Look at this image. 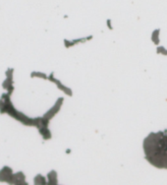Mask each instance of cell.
Returning a JSON list of instances; mask_svg holds the SVG:
<instances>
[]
</instances>
